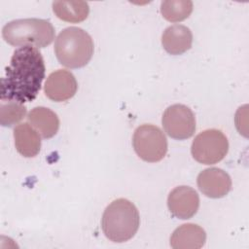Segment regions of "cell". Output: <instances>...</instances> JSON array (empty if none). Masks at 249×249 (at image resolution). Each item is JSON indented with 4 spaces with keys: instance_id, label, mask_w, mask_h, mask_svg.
<instances>
[{
    "instance_id": "3957f363",
    "label": "cell",
    "mask_w": 249,
    "mask_h": 249,
    "mask_svg": "<svg viewBox=\"0 0 249 249\" xmlns=\"http://www.w3.org/2000/svg\"><path fill=\"white\" fill-rule=\"evenodd\" d=\"M54 53L60 64L80 68L89 63L93 54V41L84 29L70 26L63 29L54 42Z\"/></svg>"
},
{
    "instance_id": "9c48e42d",
    "label": "cell",
    "mask_w": 249,
    "mask_h": 249,
    "mask_svg": "<svg viewBox=\"0 0 249 249\" xmlns=\"http://www.w3.org/2000/svg\"><path fill=\"white\" fill-rule=\"evenodd\" d=\"M78 89L75 76L68 70L58 69L52 72L45 83L44 91L48 98L62 102L72 98Z\"/></svg>"
},
{
    "instance_id": "277c9868",
    "label": "cell",
    "mask_w": 249,
    "mask_h": 249,
    "mask_svg": "<svg viewBox=\"0 0 249 249\" xmlns=\"http://www.w3.org/2000/svg\"><path fill=\"white\" fill-rule=\"evenodd\" d=\"M2 37L16 47L44 48L54 39V28L49 20L41 18L15 19L4 25Z\"/></svg>"
},
{
    "instance_id": "30bf717a",
    "label": "cell",
    "mask_w": 249,
    "mask_h": 249,
    "mask_svg": "<svg viewBox=\"0 0 249 249\" xmlns=\"http://www.w3.org/2000/svg\"><path fill=\"white\" fill-rule=\"evenodd\" d=\"M199 191L211 198H220L228 195L231 189V179L223 169L210 167L202 170L196 179Z\"/></svg>"
},
{
    "instance_id": "7c38bea8",
    "label": "cell",
    "mask_w": 249,
    "mask_h": 249,
    "mask_svg": "<svg viewBox=\"0 0 249 249\" xmlns=\"http://www.w3.org/2000/svg\"><path fill=\"white\" fill-rule=\"evenodd\" d=\"M193 34L189 27L181 24L168 26L162 33L161 44L170 54H182L191 49Z\"/></svg>"
},
{
    "instance_id": "8992f818",
    "label": "cell",
    "mask_w": 249,
    "mask_h": 249,
    "mask_svg": "<svg viewBox=\"0 0 249 249\" xmlns=\"http://www.w3.org/2000/svg\"><path fill=\"white\" fill-rule=\"evenodd\" d=\"M132 145L137 156L145 161L161 160L167 152V140L161 129L154 124H142L133 133Z\"/></svg>"
},
{
    "instance_id": "2e32d148",
    "label": "cell",
    "mask_w": 249,
    "mask_h": 249,
    "mask_svg": "<svg viewBox=\"0 0 249 249\" xmlns=\"http://www.w3.org/2000/svg\"><path fill=\"white\" fill-rule=\"evenodd\" d=\"M193 12V2L190 0H165L160 3L162 17L171 22L186 19Z\"/></svg>"
},
{
    "instance_id": "8fae6325",
    "label": "cell",
    "mask_w": 249,
    "mask_h": 249,
    "mask_svg": "<svg viewBox=\"0 0 249 249\" xmlns=\"http://www.w3.org/2000/svg\"><path fill=\"white\" fill-rule=\"evenodd\" d=\"M206 240L205 231L196 224H184L178 227L170 237V246L174 249H198Z\"/></svg>"
},
{
    "instance_id": "52a82bcc",
    "label": "cell",
    "mask_w": 249,
    "mask_h": 249,
    "mask_svg": "<svg viewBox=\"0 0 249 249\" xmlns=\"http://www.w3.org/2000/svg\"><path fill=\"white\" fill-rule=\"evenodd\" d=\"M162 126L168 136L184 140L193 136L196 130V118L186 105L173 104L167 107L161 119Z\"/></svg>"
},
{
    "instance_id": "5b68a950",
    "label": "cell",
    "mask_w": 249,
    "mask_h": 249,
    "mask_svg": "<svg viewBox=\"0 0 249 249\" xmlns=\"http://www.w3.org/2000/svg\"><path fill=\"white\" fill-rule=\"evenodd\" d=\"M229 151V141L219 129L211 128L198 133L191 147L193 158L202 164H215L221 161Z\"/></svg>"
},
{
    "instance_id": "e0dca14e",
    "label": "cell",
    "mask_w": 249,
    "mask_h": 249,
    "mask_svg": "<svg viewBox=\"0 0 249 249\" xmlns=\"http://www.w3.org/2000/svg\"><path fill=\"white\" fill-rule=\"evenodd\" d=\"M26 115V107L18 101L1 100L0 124L3 126H13Z\"/></svg>"
},
{
    "instance_id": "7a4b0ae2",
    "label": "cell",
    "mask_w": 249,
    "mask_h": 249,
    "mask_svg": "<svg viewBox=\"0 0 249 249\" xmlns=\"http://www.w3.org/2000/svg\"><path fill=\"white\" fill-rule=\"evenodd\" d=\"M140 217L136 206L125 198L112 201L104 210L101 227L105 236L117 243L132 238L138 231Z\"/></svg>"
},
{
    "instance_id": "ba28073f",
    "label": "cell",
    "mask_w": 249,
    "mask_h": 249,
    "mask_svg": "<svg viewBox=\"0 0 249 249\" xmlns=\"http://www.w3.org/2000/svg\"><path fill=\"white\" fill-rule=\"evenodd\" d=\"M170 213L182 220L192 218L198 210L199 196L191 187L179 186L173 189L167 197Z\"/></svg>"
},
{
    "instance_id": "5bb4252c",
    "label": "cell",
    "mask_w": 249,
    "mask_h": 249,
    "mask_svg": "<svg viewBox=\"0 0 249 249\" xmlns=\"http://www.w3.org/2000/svg\"><path fill=\"white\" fill-rule=\"evenodd\" d=\"M27 121L43 138H52L59 128L57 115L51 109L42 106L33 108L27 115Z\"/></svg>"
},
{
    "instance_id": "6da1fadb",
    "label": "cell",
    "mask_w": 249,
    "mask_h": 249,
    "mask_svg": "<svg viewBox=\"0 0 249 249\" xmlns=\"http://www.w3.org/2000/svg\"><path fill=\"white\" fill-rule=\"evenodd\" d=\"M45 71L44 59L37 48H18L1 80V100H13L22 104L34 100L41 89Z\"/></svg>"
},
{
    "instance_id": "4fadbf2b",
    "label": "cell",
    "mask_w": 249,
    "mask_h": 249,
    "mask_svg": "<svg viewBox=\"0 0 249 249\" xmlns=\"http://www.w3.org/2000/svg\"><path fill=\"white\" fill-rule=\"evenodd\" d=\"M14 139L17 151L25 158L37 156L41 149V138L37 130L27 123L18 124L14 128Z\"/></svg>"
},
{
    "instance_id": "9a60e30c",
    "label": "cell",
    "mask_w": 249,
    "mask_h": 249,
    "mask_svg": "<svg viewBox=\"0 0 249 249\" xmlns=\"http://www.w3.org/2000/svg\"><path fill=\"white\" fill-rule=\"evenodd\" d=\"M53 11L59 19L76 23L88 18L89 7L86 1H54Z\"/></svg>"
}]
</instances>
